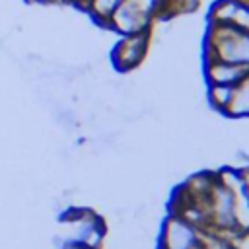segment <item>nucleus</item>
Listing matches in <instances>:
<instances>
[{"label":"nucleus","instance_id":"obj_1","mask_svg":"<svg viewBox=\"0 0 249 249\" xmlns=\"http://www.w3.org/2000/svg\"><path fill=\"white\" fill-rule=\"evenodd\" d=\"M226 60L249 70V33L233 25L208 23L202 43V60Z\"/></svg>","mask_w":249,"mask_h":249},{"label":"nucleus","instance_id":"obj_2","mask_svg":"<svg viewBox=\"0 0 249 249\" xmlns=\"http://www.w3.org/2000/svg\"><path fill=\"white\" fill-rule=\"evenodd\" d=\"M202 230L187 218L169 212L160 228L158 249H200Z\"/></svg>","mask_w":249,"mask_h":249},{"label":"nucleus","instance_id":"obj_3","mask_svg":"<svg viewBox=\"0 0 249 249\" xmlns=\"http://www.w3.org/2000/svg\"><path fill=\"white\" fill-rule=\"evenodd\" d=\"M206 214H208L210 230H218V231L241 237L237 233V230H235V202H233V195L218 179H216L212 191L208 193Z\"/></svg>","mask_w":249,"mask_h":249},{"label":"nucleus","instance_id":"obj_4","mask_svg":"<svg viewBox=\"0 0 249 249\" xmlns=\"http://www.w3.org/2000/svg\"><path fill=\"white\" fill-rule=\"evenodd\" d=\"M152 31L134 33V35H123L111 49V64L117 72H132L136 70L148 51H150V37Z\"/></svg>","mask_w":249,"mask_h":249},{"label":"nucleus","instance_id":"obj_5","mask_svg":"<svg viewBox=\"0 0 249 249\" xmlns=\"http://www.w3.org/2000/svg\"><path fill=\"white\" fill-rule=\"evenodd\" d=\"M154 19L148 18L146 14H142L134 4H130L128 0H124L107 19L105 27L115 31L117 35H134V33H144V31H152Z\"/></svg>","mask_w":249,"mask_h":249},{"label":"nucleus","instance_id":"obj_6","mask_svg":"<svg viewBox=\"0 0 249 249\" xmlns=\"http://www.w3.org/2000/svg\"><path fill=\"white\" fill-rule=\"evenodd\" d=\"M208 23L233 25L249 33V4L243 0H216L208 12Z\"/></svg>","mask_w":249,"mask_h":249},{"label":"nucleus","instance_id":"obj_7","mask_svg":"<svg viewBox=\"0 0 249 249\" xmlns=\"http://www.w3.org/2000/svg\"><path fill=\"white\" fill-rule=\"evenodd\" d=\"M204 64V80L206 86L208 84H218V86H235L241 82V78L249 72L247 68L239 66V64H231L226 60H202Z\"/></svg>","mask_w":249,"mask_h":249},{"label":"nucleus","instance_id":"obj_8","mask_svg":"<svg viewBox=\"0 0 249 249\" xmlns=\"http://www.w3.org/2000/svg\"><path fill=\"white\" fill-rule=\"evenodd\" d=\"M230 119H249V72L241 78L239 84L233 86L231 101L226 111Z\"/></svg>","mask_w":249,"mask_h":249},{"label":"nucleus","instance_id":"obj_9","mask_svg":"<svg viewBox=\"0 0 249 249\" xmlns=\"http://www.w3.org/2000/svg\"><path fill=\"white\" fill-rule=\"evenodd\" d=\"M231 93H233V86H218V84L206 86V99H208L210 107L222 115H226V111L230 107Z\"/></svg>","mask_w":249,"mask_h":249},{"label":"nucleus","instance_id":"obj_10","mask_svg":"<svg viewBox=\"0 0 249 249\" xmlns=\"http://www.w3.org/2000/svg\"><path fill=\"white\" fill-rule=\"evenodd\" d=\"M123 2H124V0H88L86 12L95 19V23H99V25L105 27L109 16H111Z\"/></svg>","mask_w":249,"mask_h":249},{"label":"nucleus","instance_id":"obj_11","mask_svg":"<svg viewBox=\"0 0 249 249\" xmlns=\"http://www.w3.org/2000/svg\"><path fill=\"white\" fill-rule=\"evenodd\" d=\"M128 2L134 4L142 14H146L152 19L160 18V14H161V2L160 0H128Z\"/></svg>","mask_w":249,"mask_h":249},{"label":"nucleus","instance_id":"obj_12","mask_svg":"<svg viewBox=\"0 0 249 249\" xmlns=\"http://www.w3.org/2000/svg\"><path fill=\"white\" fill-rule=\"evenodd\" d=\"M60 2H64V4H76V6L84 8V10H86V6H88V0H60Z\"/></svg>","mask_w":249,"mask_h":249},{"label":"nucleus","instance_id":"obj_13","mask_svg":"<svg viewBox=\"0 0 249 249\" xmlns=\"http://www.w3.org/2000/svg\"><path fill=\"white\" fill-rule=\"evenodd\" d=\"M243 183H245V191H247V195H249V167L243 169Z\"/></svg>","mask_w":249,"mask_h":249},{"label":"nucleus","instance_id":"obj_14","mask_svg":"<svg viewBox=\"0 0 249 249\" xmlns=\"http://www.w3.org/2000/svg\"><path fill=\"white\" fill-rule=\"evenodd\" d=\"M27 2H33V4H54V2H60V0H27Z\"/></svg>","mask_w":249,"mask_h":249}]
</instances>
